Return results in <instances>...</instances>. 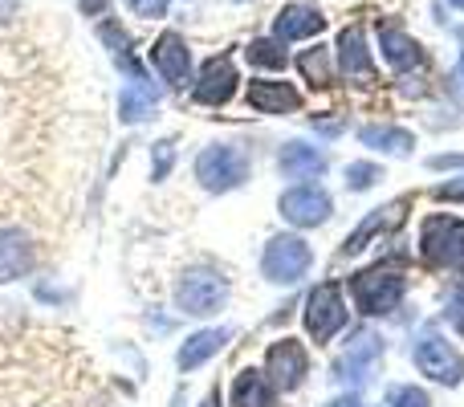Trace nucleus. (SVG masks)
Wrapping results in <instances>:
<instances>
[{"label":"nucleus","instance_id":"nucleus-37","mask_svg":"<svg viewBox=\"0 0 464 407\" xmlns=\"http://www.w3.org/2000/svg\"><path fill=\"white\" fill-rule=\"evenodd\" d=\"M449 5H457V8H464V0H449Z\"/></svg>","mask_w":464,"mask_h":407},{"label":"nucleus","instance_id":"nucleus-16","mask_svg":"<svg viewBox=\"0 0 464 407\" xmlns=\"http://www.w3.org/2000/svg\"><path fill=\"white\" fill-rule=\"evenodd\" d=\"M248 106L261 114H289L302 106V94L289 82H253L248 86Z\"/></svg>","mask_w":464,"mask_h":407},{"label":"nucleus","instance_id":"nucleus-27","mask_svg":"<svg viewBox=\"0 0 464 407\" xmlns=\"http://www.w3.org/2000/svg\"><path fill=\"white\" fill-rule=\"evenodd\" d=\"M375 179H383V171L375 163H351L346 168V188L351 192H367V188H375Z\"/></svg>","mask_w":464,"mask_h":407},{"label":"nucleus","instance_id":"nucleus-3","mask_svg":"<svg viewBox=\"0 0 464 407\" xmlns=\"http://www.w3.org/2000/svg\"><path fill=\"white\" fill-rule=\"evenodd\" d=\"M228 302V281L217 269H188L176 286V305L192 318H208Z\"/></svg>","mask_w":464,"mask_h":407},{"label":"nucleus","instance_id":"nucleus-1","mask_svg":"<svg viewBox=\"0 0 464 407\" xmlns=\"http://www.w3.org/2000/svg\"><path fill=\"white\" fill-rule=\"evenodd\" d=\"M351 294L354 305H359L367 318H379V314H392L395 305L408 294V281H403L400 269H387V265H371V269L354 273L351 277Z\"/></svg>","mask_w":464,"mask_h":407},{"label":"nucleus","instance_id":"nucleus-30","mask_svg":"<svg viewBox=\"0 0 464 407\" xmlns=\"http://www.w3.org/2000/svg\"><path fill=\"white\" fill-rule=\"evenodd\" d=\"M171 160H176V147H171V143H155V179L168 176Z\"/></svg>","mask_w":464,"mask_h":407},{"label":"nucleus","instance_id":"nucleus-38","mask_svg":"<svg viewBox=\"0 0 464 407\" xmlns=\"http://www.w3.org/2000/svg\"><path fill=\"white\" fill-rule=\"evenodd\" d=\"M460 73H464V57H460Z\"/></svg>","mask_w":464,"mask_h":407},{"label":"nucleus","instance_id":"nucleus-2","mask_svg":"<svg viewBox=\"0 0 464 407\" xmlns=\"http://www.w3.org/2000/svg\"><path fill=\"white\" fill-rule=\"evenodd\" d=\"M196 179H200L208 192H232L248 179V155L232 143H212L200 151L196 160Z\"/></svg>","mask_w":464,"mask_h":407},{"label":"nucleus","instance_id":"nucleus-36","mask_svg":"<svg viewBox=\"0 0 464 407\" xmlns=\"http://www.w3.org/2000/svg\"><path fill=\"white\" fill-rule=\"evenodd\" d=\"M330 407H362V403H354V400H338V403H330Z\"/></svg>","mask_w":464,"mask_h":407},{"label":"nucleus","instance_id":"nucleus-20","mask_svg":"<svg viewBox=\"0 0 464 407\" xmlns=\"http://www.w3.org/2000/svg\"><path fill=\"white\" fill-rule=\"evenodd\" d=\"M379 351H383V343H379V334H371V330H362L359 338H354L351 346H346V354L338 359V379H362L371 371V363L379 359Z\"/></svg>","mask_w":464,"mask_h":407},{"label":"nucleus","instance_id":"nucleus-32","mask_svg":"<svg viewBox=\"0 0 464 407\" xmlns=\"http://www.w3.org/2000/svg\"><path fill=\"white\" fill-rule=\"evenodd\" d=\"M449 322H452V330H457V334H464V294L452 297V305H449Z\"/></svg>","mask_w":464,"mask_h":407},{"label":"nucleus","instance_id":"nucleus-14","mask_svg":"<svg viewBox=\"0 0 464 407\" xmlns=\"http://www.w3.org/2000/svg\"><path fill=\"white\" fill-rule=\"evenodd\" d=\"M338 65H343V73L351 82H359V86L375 82V62H371L367 41H362V29H343V37H338Z\"/></svg>","mask_w":464,"mask_h":407},{"label":"nucleus","instance_id":"nucleus-19","mask_svg":"<svg viewBox=\"0 0 464 407\" xmlns=\"http://www.w3.org/2000/svg\"><path fill=\"white\" fill-rule=\"evenodd\" d=\"M273 400H277V387L269 383L265 371L248 367L232 379V407H273Z\"/></svg>","mask_w":464,"mask_h":407},{"label":"nucleus","instance_id":"nucleus-21","mask_svg":"<svg viewBox=\"0 0 464 407\" xmlns=\"http://www.w3.org/2000/svg\"><path fill=\"white\" fill-rule=\"evenodd\" d=\"M155 102H160V94H155L151 82H147V78H135L127 90H122V98H119V119H122V122L151 119V114H155Z\"/></svg>","mask_w":464,"mask_h":407},{"label":"nucleus","instance_id":"nucleus-29","mask_svg":"<svg viewBox=\"0 0 464 407\" xmlns=\"http://www.w3.org/2000/svg\"><path fill=\"white\" fill-rule=\"evenodd\" d=\"M168 5H171V0H127L130 13H135V16H147V21L163 16V13H168Z\"/></svg>","mask_w":464,"mask_h":407},{"label":"nucleus","instance_id":"nucleus-17","mask_svg":"<svg viewBox=\"0 0 464 407\" xmlns=\"http://www.w3.org/2000/svg\"><path fill=\"white\" fill-rule=\"evenodd\" d=\"M277 168L285 179H318L326 171V155L318 147H305V143H285L277 155Z\"/></svg>","mask_w":464,"mask_h":407},{"label":"nucleus","instance_id":"nucleus-25","mask_svg":"<svg viewBox=\"0 0 464 407\" xmlns=\"http://www.w3.org/2000/svg\"><path fill=\"white\" fill-rule=\"evenodd\" d=\"M98 37H102L106 45L114 49V62H119L122 70H127V73H135V78H143V70H139L135 53H130V37L119 29V24H114V21H102V24H98Z\"/></svg>","mask_w":464,"mask_h":407},{"label":"nucleus","instance_id":"nucleus-7","mask_svg":"<svg viewBox=\"0 0 464 407\" xmlns=\"http://www.w3.org/2000/svg\"><path fill=\"white\" fill-rule=\"evenodd\" d=\"M416 367L424 371L428 379H436V383L457 387L460 379H464V354L444 334H436V330H424V334L416 338Z\"/></svg>","mask_w":464,"mask_h":407},{"label":"nucleus","instance_id":"nucleus-12","mask_svg":"<svg viewBox=\"0 0 464 407\" xmlns=\"http://www.w3.org/2000/svg\"><path fill=\"white\" fill-rule=\"evenodd\" d=\"M326 29V16L318 13L314 5H285L273 21V37L285 45V41H305V37H318Z\"/></svg>","mask_w":464,"mask_h":407},{"label":"nucleus","instance_id":"nucleus-33","mask_svg":"<svg viewBox=\"0 0 464 407\" xmlns=\"http://www.w3.org/2000/svg\"><path fill=\"white\" fill-rule=\"evenodd\" d=\"M436 171H449V168H464V155H436L432 160Z\"/></svg>","mask_w":464,"mask_h":407},{"label":"nucleus","instance_id":"nucleus-31","mask_svg":"<svg viewBox=\"0 0 464 407\" xmlns=\"http://www.w3.org/2000/svg\"><path fill=\"white\" fill-rule=\"evenodd\" d=\"M436 200H460V204H464V179L440 184V188H436Z\"/></svg>","mask_w":464,"mask_h":407},{"label":"nucleus","instance_id":"nucleus-9","mask_svg":"<svg viewBox=\"0 0 464 407\" xmlns=\"http://www.w3.org/2000/svg\"><path fill=\"white\" fill-rule=\"evenodd\" d=\"M330 212H334V204L318 184H297L281 196V216L297 228H318L322 220H330Z\"/></svg>","mask_w":464,"mask_h":407},{"label":"nucleus","instance_id":"nucleus-13","mask_svg":"<svg viewBox=\"0 0 464 407\" xmlns=\"http://www.w3.org/2000/svg\"><path fill=\"white\" fill-rule=\"evenodd\" d=\"M37 265V253H33V240L24 237L21 228H0V286L5 281H16Z\"/></svg>","mask_w":464,"mask_h":407},{"label":"nucleus","instance_id":"nucleus-5","mask_svg":"<svg viewBox=\"0 0 464 407\" xmlns=\"http://www.w3.org/2000/svg\"><path fill=\"white\" fill-rule=\"evenodd\" d=\"M310 265H314V253L302 237H273L261 257V273L269 281H277V286L302 281L305 273H310Z\"/></svg>","mask_w":464,"mask_h":407},{"label":"nucleus","instance_id":"nucleus-35","mask_svg":"<svg viewBox=\"0 0 464 407\" xmlns=\"http://www.w3.org/2000/svg\"><path fill=\"white\" fill-rule=\"evenodd\" d=\"M16 5H21V0H0V24H8V21H13Z\"/></svg>","mask_w":464,"mask_h":407},{"label":"nucleus","instance_id":"nucleus-18","mask_svg":"<svg viewBox=\"0 0 464 407\" xmlns=\"http://www.w3.org/2000/svg\"><path fill=\"white\" fill-rule=\"evenodd\" d=\"M379 45H383V57L392 70H411V65L424 62V49H420L416 37H408L403 29H395V24H379Z\"/></svg>","mask_w":464,"mask_h":407},{"label":"nucleus","instance_id":"nucleus-22","mask_svg":"<svg viewBox=\"0 0 464 407\" xmlns=\"http://www.w3.org/2000/svg\"><path fill=\"white\" fill-rule=\"evenodd\" d=\"M225 343H228V330H200V334H192L184 346H179L176 363L184 371H196V367H204V363H208Z\"/></svg>","mask_w":464,"mask_h":407},{"label":"nucleus","instance_id":"nucleus-24","mask_svg":"<svg viewBox=\"0 0 464 407\" xmlns=\"http://www.w3.org/2000/svg\"><path fill=\"white\" fill-rule=\"evenodd\" d=\"M297 70H302V78L310 82L314 90H326L334 86V65H330V49H305L302 57H297Z\"/></svg>","mask_w":464,"mask_h":407},{"label":"nucleus","instance_id":"nucleus-6","mask_svg":"<svg viewBox=\"0 0 464 407\" xmlns=\"http://www.w3.org/2000/svg\"><path fill=\"white\" fill-rule=\"evenodd\" d=\"M346 318H351V314H346L338 281H322V286L305 297V330H310L314 343H330V338L346 326Z\"/></svg>","mask_w":464,"mask_h":407},{"label":"nucleus","instance_id":"nucleus-26","mask_svg":"<svg viewBox=\"0 0 464 407\" xmlns=\"http://www.w3.org/2000/svg\"><path fill=\"white\" fill-rule=\"evenodd\" d=\"M245 57H248L253 65H261V70H285V62H289L277 37H256L253 45L245 49Z\"/></svg>","mask_w":464,"mask_h":407},{"label":"nucleus","instance_id":"nucleus-23","mask_svg":"<svg viewBox=\"0 0 464 407\" xmlns=\"http://www.w3.org/2000/svg\"><path fill=\"white\" fill-rule=\"evenodd\" d=\"M359 143L371 147V151H383V155H408L411 147H416V135L403 127H362Z\"/></svg>","mask_w":464,"mask_h":407},{"label":"nucleus","instance_id":"nucleus-11","mask_svg":"<svg viewBox=\"0 0 464 407\" xmlns=\"http://www.w3.org/2000/svg\"><path fill=\"white\" fill-rule=\"evenodd\" d=\"M151 62H155V70H160V78L171 82V86H184V82L192 78V53H188V41L179 37V33H163V37L155 41Z\"/></svg>","mask_w":464,"mask_h":407},{"label":"nucleus","instance_id":"nucleus-15","mask_svg":"<svg viewBox=\"0 0 464 407\" xmlns=\"http://www.w3.org/2000/svg\"><path fill=\"white\" fill-rule=\"evenodd\" d=\"M403 208H408V200H395V204H387V208H375V212L367 216V220L359 224V228L346 237V245H343V253H362V248L371 245V240L379 237V232H392L395 224L403 220Z\"/></svg>","mask_w":464,"mask_h":407},{"label":"nucleus","instance_id":"nucleus-34","mask_svg":"<svg viewBox=\"0 0 464 407\" xmlns=\"http://www.w3.org/2000/svg\"><path fill=\"white\" fill-rule=\"evenodd\" d=\"M78 8H82L86 16H102V13H106V0H78Z\"/></svg>","mask_w":464,"mask_h":407},{"label":"nucleus","instance_id":"nucleus-4","mask_svg":"<svg viewBox=\"0 0 464 407\" xmlns=\"http://www.w3.org/2000/svg\"><path fill=\"white\" fill-rule=\"evenodd\" d=\"M420 253L440 269H464V220L457 216H428L420 232Z\"/></svg>","mask_w":464,"mask_h":407},{"label":"nucleus","instance_id":"nucleus-8","mask_svg":"<svg viewBox=\"0 0 464 407\" xmlns=\"http://www.w3.org/2000/svg\"><path fill=\"white\" fill-rule=\"evenodd\" d=\"M265 375H269V383L277 387V392H297V387L305 383V375H310V354H305V346L297 343V338L273 343L269 354H265Z\"/></svg>","mask_w":464,"mask_h":407},{"label":"nucleus","instance_id":"nucleus-10","mask_svg":"<svg viewBox=\"0 0 464 407\" xmlns=\"http://www.w3.org/2000/svg\"><path fill=\"white\" fill-rule=\"evenodd\" d=\"M237 65H232V57L228 53H217V57H208L204 62V70H200V78H196V102L200 106H225L232 94H237Z\"/></svg>","mask_w":464,"mask_h":407},{"label":"nucleus","instance_id":"nucleus-28","mask_svg":"<svg viewBox=\"0 0 464 407\" xmlns=\"http://www.w3.org/2000/svg\"><path fill=\"white\" fill-rule=\"evenodd\" d=\"M387 407H432L428 403V392H420V387H392L387 392Z\"/></svg>","mask_w":464,"mask_h":407}]
</instances>
